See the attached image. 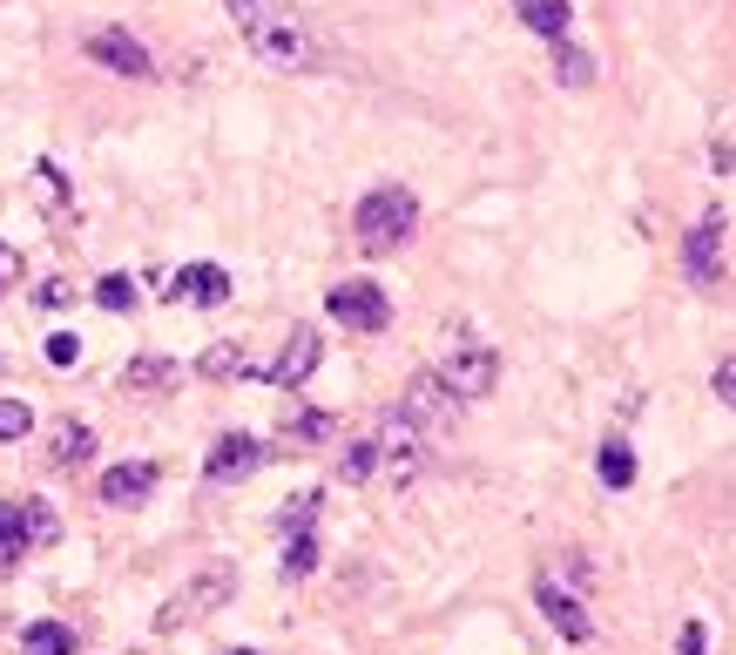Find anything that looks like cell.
<instances>
[{
	"instance_id": "obj_34",
	"label": "cell",
	"mask_w": 736,
	"mask_h": 655,
	"mask_svg": "<svg viewBox=\"0 0 736 655\" xmlns=\"http://www.w3.org/2000/svg\"><path fill=\"white\" fill-rule=\"evenodd\" d=\"M34 297H42V304H48V312H55V304H68V297H74V284H61V278H48V284H42V291H34Z\"/></svg>"
},
{
	"instance_id": "obj_13",
	"label": "cell",
	"mask_w": 736,
	"mask_h": 655,
	"mask_svg": "<svg viewBox=\"0 0 736 655\" xmlns=\"http://www.w3.org/2000/svg\"><path fill=\"white\" fill-rule=\"evenodd\" d=\"M149 493H156V467H149V459H122V467L102 473V500H108V507H142Z\"/></svg>"
},
{
	"instance_id": "obj_19",
	"label": "cell",
	"mask_w": 736,
	"mask_h": 655,
	"mask_svg": "<svg viewBox=\"0 0 736 655\" xmlns=\"http://www.w3.org/2000/svg\"><path fill=\"white\" fill-rule=\"evenodd\" d=\"M21 648L27 655H74V648H82V635H74L68 622H27L21 629Z\"/></svg>"
},
{
	"instance_id": "obj_10",
	"label": "cell",
	"mask_w": 736,
	"mask_h": 655,
	"mask_svg": "<svg viewBox=\"0 0 736 655\" xmlns=\"http://www.w3.org/2000/svg\"><path fill=\"white\" fill-rule=\"evenodd\" d=\"M318 359H325V338H318L312 325H297V331L284 338L278 365H270V385H278V393H297V385H304V378L318 372Z\"/></svg>"
},
{
	"instance_id": "obj_36",
	"label": "cell",
	"mask_w": 736,
	"mask_h": 655,
	"mask_svg": "<svg viewBox=\"0 0 736 655\" xmlns=\"http://www.w3.org/2000/svg\"><path fill=\"white\" fill-rule=\"evenodd\" d=\"M230 655H257V648H230Z\"/></svg>"
},
{
	"instance_id": "obj_9",
	"label": "cell",
	"mask_w": 736,
	"mask_h": 655,
	"mask_svg": "<svg viewBox=\"0 0 736 655\" xmlns=\"http://www.w3.org/2000/svg\"><path fill=\"white\" fill-rule=\"evenodd\" d=\"M264 440H250V433H223L217 446H210V459H203V473L217 480V487H237V480H250L257 467H264Z\"/></svg>"
},
{
	"instance_id": "obj_4",
	"label": "cell",
	"mask_w": 736,
	"mask_h": 655,
	"mask_svg": "<svg viewBox=\"0 0 736 655\" xmlns=\"http://www.w3.org/2000/svg\"><path fill=\"white\" fill-rule=\"evenodd\" d=\"M440 385L467 406V399H487L493 385H500V359H493V344H480V338H459L453 352L440 359Z\"/></svg>"
},
{
	"instance_id": "obj_22",
	"label": "cell",
	"mask_w": 736,
	"mask_h": 655,
	"mask_svg": "<svg viewBox=\"0 0 736 655\" xmlns=\"http://www.w3.org/2000/svg\"><path fill=\"white\" fill-rule=\"evenodd\" d=\"M21 507H27V554L34 548H55L61 541V514L48 507V500H21Z\"/></svg>"
},
{
	"instance_id": "obj_18",
	"label": "cell",
	"mask_w": 736,
	"mask_h": 655,
	"mask_svg": "<svg viewBox=\"0 0 736 655\" xmlns=\"http://www.w3.org/2000/svg\"><path fill=\"white\" fill-rule=\"evenodd\" d=\"M21 554H27V507L21 500H0V574L21 568Z\"/></svg>"
},
{
	"instance_id": "obj_27",
	"label": "cell",
	"mask_w": 736,
	"mask_h": 655,
	"mask_svg": "<svg viewBox=\"0 0 736 655\" xmlns=\"http://www.w3.org/2000/svg\"><path fill=\"white\" fill-rule=\"evenodd\" d=\"M318 500H325V493H297L291 507L278 514V527H284V534H312V521H318Z\"/></svg>"
},
{
	"instance_id": "obj_7",
	"label": "cell",
	"mask_w": 736,
	"mask_h": 655,
	"mask_svg": "<svg viewBox=\"0 0 736 655\" xmlns=\"http://www.w3.org/2000/svg\"><path fill=\"white\" fill-rule=\"evenodd\" d=\"M82 55L95 68H108V74H122V82H149V74H156V61H149V48L136 42L129 27H95V34H82Z\"/></svg>"
},
{
	"instance_id": "obj_23",
	"label": "cell",
	"mask_w": 736,
	"mask_h": 655,
	"mask_svg": "<svg viewBox=\"0 0 736 655\" xmlns=\"http://www.w3.org/2000/svg\"><path fill=\"white\" fill-rule=\"evenodd\" d=\"M554 82L561 89H588L595 82V61L581 55V48H568V42H554Z\"/></svg>"
},
{
	"instance_id": "obj_24",
	"label": "cell",
	"mask_w": 736,
	"mask_h": 655,
	"mask_svg": "<svg viewBox=\"0 0 736 655\" xmlns=\"http://www.w3.org/2000/svg\"><path fill=\"white\" fill-rule=\"evenodd\" d=\"M372 473H378V453H372V440H352V446L338 453V480H352V487H359V480H372Z\"/></svg>"
},
{
	"instance_id": "obj_33",
	"label": "cell",
	"mask_w": 736,
	"mask_h": 655,
	"mask_svg": "<svg viewBox=\"0 0 736 655\" xmlns=\"http://www.w3.org/2000/svg\"><path fill=\"white\" fill-rule=\"evenodd\" d=\"M710 385H716V399H723V406H736V352L716 365V378H710Z\"/></svg>"
},
{
	"instance_id": "obj_20",
	"label": "cell",
	"mask_w": 736,
	"mask_h": 655,
	"mask_svg": "<svg viewBox=\"0 0 736 655\" xmlns=\"http://www.w3.org/2000/svg\"><path fill=\"white\" fill-rule=\"evenodd\" d=\"M595 473H601V487L629 493V487H635V453H629V440H608V446L595 453Z\"/></svg>"
},
{
	"instance_id": "obj_31",
	"label": "cell",
	"mask_w": 736,
	"mask_h": 655,
	"mask_svg": "<svg viewBox=\"0 0 736 655\" xmlns=\"http://www.w3.org/2000/svg\"><path fill=\"white\" fill-rule=\"evenodd\" d=\"M34 176H42V197H48V203H68V176H61L55 163H34Z\"/></svg>"
},
{
	"instance_id": "obj_5",
	"label": "cell",
	"mask_w": 736,
	"mask_h": 655,
	"mask_svg": "<svg viewBox=\"0 0 736 655\" xmlns=\"http://www.w3.org/2000/svg\"><path fill=\"white\" fill-rule=\"evenodd\" d=\"M372 453H378V467H385V480H393V487H406L419 467H425V433L412 426V419L393 406V412H385L378 419V433H372Z\"/></svg>"
},
{
	"instance_id": "obj_3",
	"label": "cell",
	"mask_w": 736,
	"mask_h": 655,
	"mask_svg": "<svg viewBox=\"0 0 736 655\" xmlns=\"http://www.w3.org/2000/svg\"><path fill=\"white\" fill-rule=\"evenodd\" d=\"M230 595H237V568H203L197 582H183V588L163 601L156 629H163V635H176V629H189V622H203L210 608H223Z\"/></svg>"
},
{
	"instance_id": "obj_12",
	"label": "cell",
	"mask_w": 736,
	"mask_h": 655,
	"mask_svg": "<svg viewBox=\"0 0 736 655\" xmlns=\"http://www.w3.org/2000/svg\"><path fill=\"white\" fill-rule=\"evenodd\" d=\"M682 271H689V284H716L723 278V217H703L682 237Z\"/></svg>"
},
{
	"instance_id": "obj_8",
	"label": "cell",
	"mask_w": 736,
	"mask_h": 655,
	"mask_svg": "<svg viewBox=\"0 0 736 655\" xmlns=\"http://www.w3.org/2000/svg\"><path fill=\"white\" fill-rule=\"evenodd\" d=\"M399 412L412 419L419 433H446V426H459V399L440 385V372H412L406 378V399H399Z\"/></svg>"
},
{
	"instance_id": "obj_21",
	"label": "cell",
	"mask_w": 736,
	"mask_h": 655,
	"mask_svg": "<svg viewBox=\"0 0 736 655\" xmlns=\"http://www.w3.org/2000/svg\"><path fill=\"white\" fill-rule=\"evenodd\" d=\"M197 372H203V378H237V372H250V359H244L237 338H223V344H210V352L197 359Z\"/></svg>"
},
{
	"instance_id": "obj_16",
	"label": "cell",
	"mask_w": 736,
	"mask_h": 655,
	"mask_svg": "<svg viewBox=\"0 0 736 655\" xmlns=\"http://www.w3.org/2000/svg\"><path fill=\"white\" fill-rule=\"evenodd\" d=\"M514 14H521V27L548 34V42H568V21H574L568 0H514Z\"/></svg>"
},
{
	"instance_id": "obj_6",
	"label": "cell",
	"mask_w": 736,
	"mask_h": 655,
	"mask_svg": "<svg viewBox=\"0 0 736 655\" xmlns=\"http://www.w3.org/2000/svg\"><path fill=\"white\" fill-rule=\"evenodd\" d=\"M325 312H331V325L359 331V338H372V331L393 325V304H385V291H378V284H365V278L331 284V291H325Z\"/></svg>"
},
{
	"instance_id": "obj_32",
	"label": "cell",
	"mask_w": 736,
	"mask_h": 655,
	"mask_svg": "<svg viewBox=\"0 0 736 655\" xmlns=\"http://www.w3.org/2000/svg\"><path fill=\"white\" fill-rule=\"evenodd\" d=\"M21 278H27V264H21V250H14V244H0V291H14Z\"/></svg>"
},
{
	"instance_id": "obj_1",
	"label": "cell",
	"mask_w": 736,
	"mask_h": 655,
	"mask_svg": "<svg viewBox=\"0 0 736 655\" xmlns=\"http://www.w3.org/2000/svg\"><path fill=\"white\" fill-rule=\"evenodd\" d=\"M230 21H237L244 48L264 68H284V74H325L331 68L325 42L304 27V14L291 8V0H230Z\"/></svg>"
},
{
	"instance_id": "obj_30",
	"label": "cell",
	"mask_w": 736,
	"mask_h": 655,
	"mask_svg": "<svg viewBox=\"0 0 736 655\" xmlns=\"http://www.w3.org/2000/svg\"><path fill=\"white\" fill-rule=\"evenodd\" d=\"M74 359H82V338H74V331H55V338H48V365H74Z\"/></svg>"
},
{
	"instance_id": "obj_29",
	"label": "cell",
	"mask_w": 736,
	"mask_h": 655,
	"mask_svg": "<svg viewBox=\"0 0 736 655\" xmlns=\"http://www.w3.org/2000/svg\"><path fill=\"white\" fill-rule=\"evenodd\" d=\"M27 426H34V412L21 399H0V440H27Z\"/></svg>"
},
{
	"instance_id": "obj_14",
	"label": "cell",
	"mask_w": 736,
	"mask_h": 655,
	"mask_svg": "<svg viewBox=\"0 0 736 655\" xmlns=\"http://www.w3.org/2000/svg\"><path fill=\"white\" fill-rule=\"evenodd\" d=\"M163 297H189V304H223L230 297V271L223 264H189V271H176L163 284Z\"/></svg>"
},
{
	"instance_id": "obj_28",
	"label": "cell",
	"mask_w": 736,
	"mask_h": 655,
	"mask_svg": "<svg viewBox=\"0 0 736 655\" xmlns=\"http://www.w3.org/2000/svg\"><path fill=\"white\" fill-rule=\"evenodd\" d=\"M318 568V534H291L284 541V574H312Z\"/></svg>"
},
{
	"instance_id": "obj_35",
	"label": "cell",
	"mask_w": 736,
	"mask_h": 655,
	"mask_svg": "<svg viewBox=\"0 0 736 655\" xmlns=\"http://www.w3.org/2000/svg\"><path fill=\"white\" fill-rule=\"evenodd\" d=\"M676 655H703V622H682V642H676Z\"/></svg>"
},
{
	"instance_id": "obj_11",
	"label": "cell",
	"mask_w": 736,
	"mask_h": 655,
	"mask_svg": "<svg viewBox=\"0 0 736 655\" xmlns=\"http://www.w3.org/2000/svg\"><path fill=\"white\" fill-rule=\"evenodd\" d=\"M534 608L548 615V629L568 635V642H588L595 622H588V608H581V595H568L561 582H534Z\"/></svg>"
},
{
	"instance_id": "obj_17",
	"label": "cell",
	"mask_w": 736,
	"mask_h": 655,
	"mask_svg": "<svg viewBox=\"0 0 736 655\" xmlns=\"http://www.w3.org/2000/svg\"><path fill=\"white\" fill-rule=\"evenodd\" d=\"M89 453H95V433L82 426V419H55V433H48V459H55V467H82Z\"/></svg>"
},
{
	"instance_id": "obj_2",
	"label": "cell",
	"mask_w": 736,
	"mask_h": 655,
	"mask_svg": "<svg viewBox=\"0 0 736 655\" xmlns=\"http://www.w3.org/2000/svg\"><path fill=\"white\" fill-rule=\"evenodd\" d=\"M352 230H359V244L378 257V250H399L412 230H419V197L406 183H378V189H365L359 197V210H352Z\"/></svg>"
},
{
	"instance_id": "obj_26",
	"label": "cell",
	"mask_w": 736,
	"mask_h": 655,
	"mask_svg": "<svg viewBox=\"0 0 736 655\" xmlns=\"http://www.w3.org/2000/svg\"><path fill=\"white\" fill-rule=\"evenodd\" d=\"M284 440H304V446L331 440V412H291V419H284Z\"/></svg>"
},
{
	"instance_id": "obj_15",
	"label": "cell",
	"mask_w": 736,
	"mask_h": 655,
	"mask_svg": "<svg viewBox=\"0 0 736 655\" xmlns=\"http://www.w3.org/2000/svg\"><path fill=\"white\" fill-rule=\"evenodd\" d=\"M176 378H183V365H176V359H163V352H142V359H129V365H122V393L156 399V393H170Z\"/></svg>"
},
{
	"instance_id": "obj_25",
	"label": "cell",
	"mask_w": 736,
	"mask_h": 655,
	"mask_svg": "<svg viewBox=\"0 0 736 655\" xmlns=\"http://www.w3.org/2000/svg\"><path fill=\"white\" fill-rule=\"evenodd\" d=\"M95 304H102V312H136V278L108 271V278L95 284Z\"/></svg>"
}]
</instances>
